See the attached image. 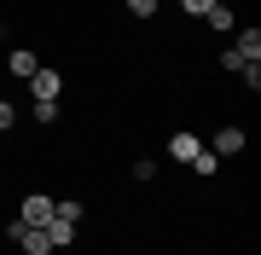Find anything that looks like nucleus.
Masks as SVG:
<instances>
[{
  "instance_id": "1",
  "label": "nucleus",
  "mask_w": 261,
  "mask_h": 255,
  "mask_svg": "<svg viewBox=\"0 0 261 255\" xmlns=\"http://www.w3.org/2000/svg\"><path fill=\"white\" fill-rule=\"evenodd\" d=\"M12 244H23V255H53L47 226H23V220H12Z\"/></svg>"
},
{
  "instance_id": "2",
  "label": "nucleus",
  "mask_w": 261,
  "mask_h": 255,
  "mask_svg": "<svg viewBox=\"0 0 261 255\" xmlns=\"http://www.w3.org/2000/svg\"><path fill=\"white\" fill-rule=\"evenodd\" d=\"M18 220H23V226H47V220H53V197H23Z\"/></svg>"
},
{
  "instance_id": "3",
  "label": "nucleus",
  "mask_w": 261,
  "mask_h": 255,
  "mask_svg": "<svg viewBox=\"0 0 261 255\" xmlns=\"http://www.w3.org/2000/svg\"><path fill=\"white\" fill-rule=\"evenodd\" d=\"M29 87H35V99H58V87H64V76H58V70H47V64H41L35 76H29Z\"/></svg>"
},
{
  "instance_id": "4",
  "label": "nucleus",
  "mask_w": 261,
  "mask_h": 255,
  "mask_svg": "<svg viewBox=\"0 0 261 255\" xmlns=\"http://www.w3.org/2000/svg\"><path fill=\"white\" fill-rule=\"evenodd\" d=\"M232 52L244 58V64H255V58H261V29H238V41H232Z\"/></svg>"
},
{
  "instance_id": "5",
  "label": "nucleus",
  "mask_w": 261,
  "mask_h": 255,
  "mask_svg": "<svg viewBox=\"0 0 261 255\" xmlns=\"http://www.w3.org/2000/svg\"><path fill=\"white\" fill-rule=\"evenodd\" d=\"M244 151V128H221L215 133V157H238Z\"/></svg>"
},
{
  "instance_id": "6",
  "label": "nucleus",
  "mask_w": 261,
  "mask_h": 255,
  "mask_svg": "<svg viewBox=\"0 0 261 255\" xmlns=\"http://www.w3.org/2000/svg\"><path fill=\"white\" fill-rule=\"evenodd\" d=\"M197 151H203V145H197V133H174V139H168V157H174V162H192Z\"/></svg>"
},
{
  "instance_id": "7",
  "label": "nucleus",
  "mask_w": 261,
  "mask_h": 255,
  "mask_svg": "<svg viewBox=\"0 0 261 255\" xmlns=\"http://www.w3.org/2000/svg\"><path fill=\"white\" fill-rule=\"evenodd\" d=\"M47 238H53V249H64V244H75V220H47Z\"/></svg>"
},
{
  "instance_id": "8",
  "label": "nucleus",
  "mask_w": 261,
  "mask_h": 255,
  "mask_svg": "<svg viewBox=\"0 0 261 255\" xmlns=\"http://www.w3.org/2000/svg\"><path fill=\"white\" fill-rule=\"evenodd\" d=\"M35 70H41V58H35V52H23V47L12 52V76H23V81H29Z\"/></svg>"
},
{
  "instance_id": "9",
  "label": "nucleus",
  "mask_w": 261,
  "mask_h": 255,
  "mask_svg": "<svg viewBox=\"0 0 261 255\" xmlns=\"http://www.w3.org/2000/svg\"><path fill=\"white\" fill-rule=\"evenodd\" d=\"M209 23H215V29H232L238 18H232V6H221V0H215V6H209Z\"/></svg>"
},
{
  "instance_id": "10",
  "label": "nucleus",
  "mask_w": 261,
  "mask_h": 255,
  "mask_svg": "<svg viewBox=\"0 0 261 255\" xmlns=\"http://www.w3.org/2000/svg\"><path fill=\"white\" fill-rule=\"evenodd\" d=\"M35 122H58V99H35Z\"/></svg>"
},
{
  "instance_id": "11",
  "label": "nucleus",
  "mask_w": 261,
  "mask_h": 255,
  "mask_svg": "<svg viewBox=\"0 0 261 255\" xmlns=\"http://www.w3.org/2000/svg\"><path fill=\"white\" fill-rule=\"evenodd\" d=\"M53 215H58V220H82V203L64 197V203H53Z\"/></svg>"
},
{
  "instance_id": "12",
  "label": "nucleus",
  "mask_w": 261,
  "mask_h": 255,
  "mask_svg": "<svg viewBox=\"0 0 261 255\" xmlns=\"http://www.w3.org/2000/svg\"><path fill=\"white\" fill-rule=\"evenodd\" d=\"M128 12L134 18H157V0H128Z\"/></svg>"
},
{
  "instance_id": "13",
  "label": "nucleus",
  "mask_w": 261,
  "mask_h": 255,
  "mask_svg": "<svg viewBox=\"0 0 261 255\" xmlns=\"http://www.w3.org/2000/svg\"><path fill=\"white\" fill-rule=\"evenodd\" d=\"M12 122H18V110H12V104H6V99H0V133H6Z\"/></svg>"
},
{
  "instance_id": "14",
  "label": "nucleus",
  "mask_w": 261,
  "mask_h": 255,
  "mask_svg": "<svg viewBox=\"0 0 261 255\" xmlns=\"http://www.w3.org/2000/svg\"><path fill=\"white\" fill-rule=\"evenodd\" d=\"M209 6H215V0H186V12H192V18H209Z\"/></svg>"
}]
</instances>
